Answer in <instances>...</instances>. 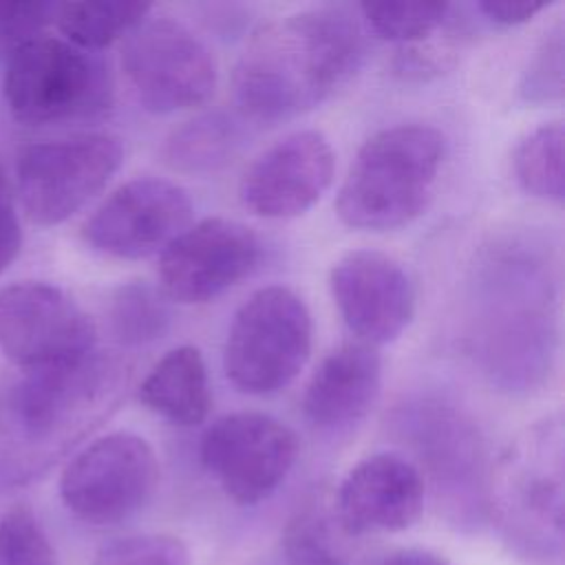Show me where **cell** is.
<instances>
[{"instance_id": "cell-1", "label": "cell", "mask_w": 565, "mask_h": 565, "mask_svg": "<svg viewBox=\"0 0 565 565\" xmlns=\"http://www.w3.org/2000/svg\"><path fill=\"white\" fill-rule=\"evenodd\" d=\"M561 274L552 245L534 232L492 236L475 254L461 302V342L501 391L545 384L558 349Z\"/></svg>"}, {"instance_id": "cell-2", "label": "cell", "mask_w": 565, "mask_h": 565, "mask_svg": "<svg viewBox=\"0 0 565 565\" xmlns=\"http://www.w3.org/2000/svg\"><path fill=\"white\" fill-rule=\"evenodd\" d=\"M360 22L342 7H316L263 24L234 71L241 110L265 124L294 119L331 97L360 66Z\"/></svg>"}, {"instance_id": "cell-3", "label": "cell", "mask_w": 565, "mask_h": 565, "mask_svg": "<svg viewBox=\"0 0 565 565\" xmlns=\"http://www.w3.org/2000/svg\"><path fill=\"white\" fill-rule=\"evenodd\" d=\"M128 366L99 351L62 366L24 371L7 402L13 446L0 459V481H29L53 466L121 404Z\"/></svg>"}, {"instance_id": "cell-4", "label": "cell", "mask_w": 565, "mask_h": 565, "mask_svg": "<svg viewBox=\"0 0 565 565\" xmlns=\"http://www.w3.org/2000/svg\"><path fill=\"white\" fill-rule=\"evenodd\" d=\"M563 422L527 426L488 472L486 505L503 543L532 563H558L565 545Z\"/></svg>"}, {"instance_id": "cell-5", "label": "cell", "mask_w": 565, "mask_h": 565, "mask_svg": "<svg viewBox=\"0 0 565 565\" xmlns=\"http://www.w3.org/2000/svg\"><path fill=\"white\" fill-rule=\"evenodd\" d=\"M446 154L444 135L426 124H397L358 150L335 199L353 230L386 232L415 221L430 203Z\"/></svg>"}, {"instance_id": "cell-6", "label": "cell", "mask_w": 565, "mask_h": 565, "mask_svg": "<svg viewBox=\"0 0 565 565\" xmlns=\"http://www.w3.org/2000/svg\"><path fill=\"white\" fill-rule=\"evenodd\" d=\"M2 93L24 126H53L97 117L113 106L108 64L62 38L38 35L7 55Z\"/></svg>"}, {"instance_id": "cell-7", "label": "cell", "mask_w": 565, "mask_h": 565, "mask_svg": "<svg viewBox=\"0 0 565 565\" xmlns=\"http://www.w3.org/2000/svg\"><path fill=\"white\" fill-rule=\"evenodd\" d=\"M313 322L305 300L289 287L254 291L234 313L223 347L227 380L247 395H271L305 369Z\"/></svg>"}, {"instance_id": "cell-8", "label": "cell", "mask_w": 565, "mask_h": 565, "mask_svg": "<svg viewBox=\"0 0 565 565\" xmlns=\"http://www.w3.org/2000/svg\"><path fill=\"white\" fill-rule=\"evenodd\" d=\"M124 143L108 132H82L22 146L15 190L35 225H60L79 212L121 168Z\"/></svg>"}, {"instance_id": "cell-9", "label": "cell", "mask_w": 565, "mask_h": 565, "mask_svg": "<svg viewBox=\"0 0 565 565\" xmlns=\"http://www.w3.org/2000/svg\"><path fill=\"white\" fill-rule=\"evenodd\" d=\"M121 66L137 102L159 115L205 104L218 82L210 46L170 15H146L126 35Z\"/></svg>"}, {"instance_id": "cell-10", "label": "cell", "mask_w": 565, "mask_h": 565, "mask_svg": "<svg viewBox=\"0 0 565 565\" xmlns=\"http://www.w3.org/2000/svg\"><path fill=\"white\" fill-rule=\"evenodd\" d=\"M159 483V459L135 433H108L84 446L62 470L66 510L90 525H113L139 512Z\"/></svg>"}, {"instance_id": "cell-11", "label": "cell", "mask_w": 565, "mask_h": 565, "mask_svg": "<svg viewBox=\"0 0 565 565\" xmlns=\"http://www.w3.org/2000/svg\"><path fill=\"white\" fill-rule=\"evenodd\" d=\"M199 457L227 499L238 505H256L289 477L298 459V437L285 422L267 413L238 411L205 428Z\"/></svg>"}, {"instance_id": "cell-12", "label": "cell", "mask_w": 565, "mask_h": 565, "mask_svg": "<svg viewBox=\"0 0 565 565\" xmlns=\"http://www.w3.org/2000/svg\"><path fill=\"white\" fill-rule=\"evenodd\" d=\"M95 344L93 320L60 287L29 280L0 289V353L22 371L77 362Z\"/></svg>"}, {"instance_id": "cell-13", "label": "cell", "mask_w": 565, "mask_h": 565, "mask_svg": "<svg viewBox=\"0 0 565 565\" xmlns=\"http://www.w3.org/2000/svg\"><path fill=\"white\" fill-rule=\"evenodd\" d=\"M263 245L252 227L212 216L188 225L159 258L161 294L181 305L218 298L260 263Z\"/></svg>"}, {"instance_id": "cell-14", "label": "cell", "mask_w": 565, "mask_h": 565, "mask_svg": "<svg viewBox=\"0 0 565 565\" xmlns=\"http://www.w3.org/2000/svg\"><path fill=\"white\" fill-rule=\"evenodd\" d=\"M188 192L159 177L119 185L84 223V241L113 258L139 260L161 254L192 221Z\"/></svg>"}, {"instance_id": "cell-15", "label": "cell", "mask_w": 565, "mask_h": 565, "mask_svg": "<svg viewBox=\"0 0 565 565\" xmlns=\"http://www.w3.org/2000/svg\"><path fill=\"white\" fill-rule=\"evenodd\" d=\"M393 428L417 452L439 490L455 499L481 494L486 501L483 441L457 404L433 395L406 399L393 411Z\"/></svg>"}, {"instance_id": "cell-16", "label": "cell", "mask_w": 565, "mask_h": 565, "mask_svg": "<svg viewBox=\"0 0 565 565\" xmlns=\"http://www.w3.org/2000/svg\"><path fill=\"white\" fill-rule=\"evenodd\" d=\"M333 172L335 152L329 139L318 130H296L249 163L238 183V196L260 218H294L320 201Z\"/></svg>"}, {"instance_id": "cell-17", "label": "cell", "mask_w": 565, "mask_h": 565, "mask_svg": "<svg viewBox=\"0 0 565 565\" xmlns=\"http://www.w3.org/2000/svg\"><path fill=\"white\" fill-rule=\"evenodd\" d=\"M333 302L362 344L397 340L415 316V285L393 256L353 249L338 258L329 274Z\"/></svg>"}, {"instance_id": "cell-18", "label": "cell", "mask_w": 565, "mask_h": 565, "mask_svg": "<svg viewBox=\"0 0 565 565\" xmlns=\"http://www.w3.org/2000/svg\"><path fill=\"white\" fill-rule=\"evenodd\" d=\"M424 494V477L413 461L397 452H375L344 475L335 490L333 514L351 539L402 532L419 521Z\"/></svg>"}, {"instance_id": "cell-19", "label": "cell", "mask_w": 565, "mask_h": 565, "mask_svg": "<svg viewBox=\"0 0 565 565\" xmlns=\"http://www.w3.org/2000/svg\"><path fill=\"white\" fill-rule=\"evenodd\" d=\"M382 386L380 353L362 342L333 349L305 386L302 413L327 435L355 428L375 406Z\"/></svg>"}, {"instance_id": "cell-20", "label": "cell", "mask_w": 565, "mask_h": 565, "mask_svg": "<svg viewBox=\"0 0 565 565\" xmlns=\"http://www.w3.org/2000/svg\"><path fill=\"white\" fill-rule=\"evenodd\" d=\"M141 404L177 426L205 422L212 406L207 366L196 347L170 349L143 377L137 391Z\"/></svg>"}, {"instance_id": "cell-21", "label": "cell", "mask_w": 565, "mask_h": 565, "mask_svg": "<svg viewBox=\"0 0 565 565\" xmlns=\"http://www.w3.org/2000/svg\"><path fill=\"white\" fill-rule=\"evenodd\" d=\"M243 143L241 126L225 113H205L179 126L163 143L166 163L183 174H212L225 168Z\"/></svg>"}, {"instance_id": "cell-22", "label": "cell", "mask_w": 565, "mask_h": 565, "mask_svg": "<svg viewBox=\"0 0 565 565\" xmlns=\"http://www.w3.org/2000/svg\"><path fill=\"white\" fill-rule=\"evenodd\" d=\"M150 11L152 4L139 0L57 2L53 22L66 42L84 51H97L128 35Z\"/></svg>"}, {"instance_id": "cell-23", "label": "cell", "mask_w": 565, "mask_h": 565, "mask_svg": "<svg viewBox=\"0 0 565 565\" xmlns=\"http://www.w3.org/2000/svg\"><path fill=\"white\" fill-rule=\"evenodd\" d=\"M565 130L561 121H547L527 132L514 148L512 172L519 188L541 201L565 199Z\"/></svg>"}, {"instance_id": "cell-24", "label": "cell", "mask_w": 565, "mask_h": 565, "mask_svg": "<svg viewBox=\"0 0 565 565\" xmlns=\"http://www.w3.org/2000/svg\"><path fill=\"white\" fill-rule=\"evenodd\" d=\"M344 539H351L338 523L333 510L309 505L298 510L282 532L287 565H353Z\"/></svg>"}, {"instance_id": "cell-25", "label": "cell", "mask_w": 565, "mask_h": 565, "mask_svg": "<svg viewBox=\"0 0 565 565\" xmlns=\"http://www.w3.org/2000/svg\"><path fill=\"white\" fill-rule=\"evenodd\" d=\"M108 320L113 335L128 347L159 340L172 322L168 300L148 282L121 285L110 302Z\"/></svg>"}, {"instance_id": "cell-26", "label": "cell", "mask_w": 565, "mask_h": 565, "mask_svg": "<svg viewBox=\"0 0 565 565\" xmlns=\"http://www.w3.org/2000/svg\"><path fill=\"white\" fill-rule=\"evenodd\" d=\"M366 26L388 42H422L439 31L450 18L448 2H364L360 4Z\"/></svg>"}, {"instance_id": "cell-27", "label": "cell", "mask_w": 565, "mask_h": 565, "mask_svg": "<svg viewBox=\"0 0 565 565\" xmlns=\"http://www.w3.org/2000/svg\"><path fill=\"white\" fill-rule=\"evenodd\" d=\"M0 565H55L53 545L29 505L0 514Z\"/></svg>"}, {"instance_id": "cell-28", "label": "cell", "mask_w": 565, "mask_h": 565, "mask_svg": "<svg viewBox=\"0 0 565 565\" xmlns=\"http://www.w3.org/2000/svg\"><path fill=\"white\" fill-rule=\"evenodd\" d=\"M565 31L556 22L541 44L536 46L527 68L523 71L519 95L527 104H552L563 97V53H565Z\"/></svg>"}, {"instance_id": "cell-29", "label": "cell", "mask_w": 565, "mask_h": 565, "mask_svg": "<svg viewBox=\"0 0 565 565\" xmlns=\"http://www.w3.org/2000/svg\"><path fill=\"white\" fill-rule=\"evenodd\" d=\"M93 565H190V550L172 534H132L102 545Z\"/></svg>"}, {"instance_id": "cell-30", "label": "cell", "mask_w": 565, "mask_h": 565, "mask_svg": "<svg viewBox=\"0 0 565 565\" xmlns=\"http://www.w3.org/2000/svg\"><path fill=\"white\" fill-rule=\"evenodd\" d=\"M57 2H2L0 4V53L7 57L29 40L44 35L55 20Z\"/></svg>"}, {"instance_id": "cell-31", "label": "cell", "mask_w": 565, "mask_h": 565, "mask_svg": "<svg viewBox=\"0 0 565 565\" xmlns=\"http://www.w3.org/2000/svg\"><path fill=\"white\" fill-rule=\"evenodd\" d=\"M22 247V225L15 212L11 183L0 161V274L18 258Z\"/></svg>"}, {"instance_id": "cell-32", "label": "cell", "mask_w": 565, "mask_h": 565, "mask_svg": "<svg viewBox=\"0 0 565 565\" xmlns=\"http://www.w3.org/2000/svg\"><path fill=\"white\" fill-rule=\"evenodd\" d=\"M545 2L534 0H481L477 2V9L494 24L501 26H516L527 20H532L539 11H543Z\"/></svg>"}, {"instance_id": "cell-33", "label": "cell", "mask_w": 565, "mask_h": 565, "mask_svg": "<svg viewBox=\"0 0 565 565\" xmlns=\"http://www.w3.org/2000/svg\"><path fill=\"white\" fill-rule=\"evenodd\" d=\"M380 565H455L441 554H435L430 550L422 547H406L388 554Z\"/></svg>"}]
</instances>
